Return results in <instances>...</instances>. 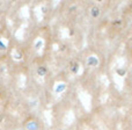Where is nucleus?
I'll list each match as a JSON object with an SVG mask.
<instances>
[{"label": "nucleus", "instance_id": "2", "mask_svg": "<svg viewBox=\"0 0 132 130\" xmlns=\"http://www.w3.org/2000/svg\"><path fill=\"white\" fill-rule=\"evenodd\" d=\"M87 63H88L89 66H97L98 65V59L96 57H94V56H92V57L88 58Z\"/></svg>", "mask_w": 132, "mask_h": 130}, {"label": "nucleus", "instance_id": "3", "mask_svg": "<svg viewBox=\"0 0 132 130\" xmlns=\"http://www.w3.org/2000/svg\"><path fill=\"white\" fill-rule=\"evenodd\" d=\"M116 72L118 73V75H121V77H124V75H125V73H126V70H125V68H117Z\"/></svg>", "mask_w": 132, "mask_h": 130}, {"label": "nucleus", "instance_id": "4", "mask_svg": "<svg viewBox=\"0 0 132 130\" xmlns=\"http://www.w3.org/2000/svg\"><path fill=\"white\" fill-rule=\"evenodd\" d=\"M71 70H72L74 73L77 72V71H78V63H73L72 66H71Z\"/></svg>", "mask_w": 132, "mask_h": 130}, {"label": "nucleus", "instance_id": "1", "mask_svg": "<svg viewBox=\"0 0 132 130\" xmlns=\"http://www.w3.org/2000/svg\"><path fill=\"white\" fill-rule=\"evenodd\" d=\"M100 8H98L97 6H93L90 8V15L93 16V18H98L100 16Z\"/></svg>", "mask_w": 132, "mask_h": 130}]
</instances>
